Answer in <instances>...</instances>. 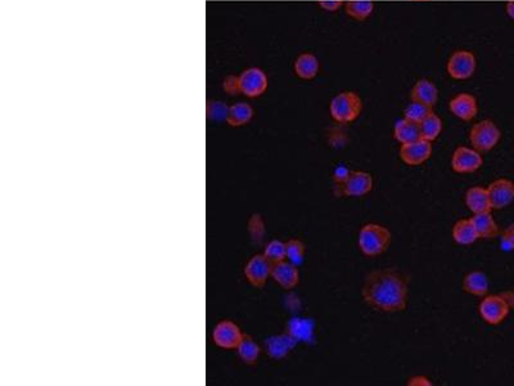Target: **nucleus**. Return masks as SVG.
<instances>
[{"label": "nucleus", "instance_id": "32", "mask_svg": "<svg viewBox=\"0 0 514 386\" xmlns=\"http://www.w3.org/2000/svg\"><path fill=\"white\" fill-rule=\"evenodd\" d=\"M207 112H208V118H211V120L220 121V120H224V118L226 120L229 109L223 102H211V104H208Z\"/></svg>", "mask_w": 514, "mask_h": 386}, {"label": "nucleus", "instance_id": "6", "mask_svg": "<svg viewBox=\"0 0 514 386\" xmlns=\"http://www.w3.org/2000/svg\"><path fill=\"white\" fill-rule=\"evenodd\" d=\"M510 309V305L501 294L484 297L479 307L481 318L491 326L503 324L509 316Z\"/></svg>", "mask_w": 514, "mask_h": 386}, {"label": "nucleus", "instance_id": "14", "mask_svg": "<svg viewBox=\"0 0 514 386\" xmlns=\"http://www.w3.org/2000/svg\"><path fill=\"white\" fill-rule=\"evenodd\" d=\"M449 110L462 121H472L479 114L477 98L471 93H459L449 102Z\"/></svg>", "mask_w": 514, "mask_h": 386}, {"label": "nucleus", "instance_id": "34", "mask_svg": "<svg viewBox=\"0 0 514 386\" xmlns=\"http://www.w3.org/2000/svg\"><path fill=\"white\" fill-rule=\"evenodd\" d=\"M342 0H320L318 3V6L322 8L323 11L329 12V13H335L337 11H340V8L343 7Z\"/></svg>", "mask_w": 514, "mask_h": 386}, {"label": "nucleus", "instance_id": "33", "mask_svg": "<svg viewBox=\"0 0 514 386\" xmlns=\"http://www.w3.org/2000/svg\"><path fill=\"white\" fill-rule=\"evenodd\" d=\"M501 248L503 251H514V223L505 228V231L501 233Z\"/></svg>", "mask_w": 514, "mask_h": 386}, {"label": "nucleus", "instance_id": "16", "mask_svg": "<svg viewBox=\"0 0 514 386\" xmlns=\"http://www.w3.org/2000/svg\"><path fill=\"white\" fill-rule=\"evenodd\" d=\"M410 98L413 102H419L433 109L439 101V89L430 79H419L411 88Z\"/></svg>", "mask_w": 514, "mask_h": 386}, {"label": "nucleus", "instance_id": "3", "mask_svg": "<svg viewBox=\"0 0 514 386\" xmlns=\"http://www.w3.org/2000/svg\"><path fill=\"white\" fill-rule=\"evenodd\" d=\"M363 99L352 90H345L332 98L329 114L340 124H350L359 118L363 112Z\"/></svg>", "mask_w": 514, "mask_h": 386}, {"label": "nucleus", "instance_id": "7", "mask_svg": "<svg viewBox=\"0 0 514 386\" xmlns=\"http://www.w3.org/2000/svg\"><path fill=\"white\" fill-rule=\"evenodd\" d=\"M484 165V158L481 152L473 147L460 145L452 152V169L458 174H472L480 170Z\"/></svg>", "mask_w": 514, "mask_h": 386}, {"label": "nucleus", "instance_id": "27", "mask_svg": "<svg viewBox=\"0 0 514 386\" xmlns=\"http://www.w3.org/2000/svg\"><path fill=\"white\" fill-rule=\"evenodd\" d=\"M252 116H254L252 107L250 104L240 102V104H233L232 107H229L226 121L230 126H242V125L250 123Z\"/></svg>", "mask_w": 514, "mask_h": 386}, {"label": "nucleus", "instance_id": "20", "mask_svg": "<svg viewBox=\"0 0 514 386\" xmlns=\"http://www.w3.org/2000/svg\"><path fill=\"white\" fill-rule=\"evenodd\" d=\"M320 71V61L313 53H302L296 58L295 72L302 80L315 79Z\"/></svg>", "mask_w": 514, "mask_h": 386}, {"label": "nucleus", "instance_id": "22", "mask_svg": "<svg viewBox=\"0 0 514 386\" xmlns=\"http://www.w3.org/2000/svg\"><path fill=\"white\" fill-rule=\"evenodd\" d=\"M393 137L398 140L400 145L411 143L414 140H418L420 137L419 125L411 123L408 118H400L393 126Z\"/></svg>", "mask_w": 514, "mask_h": 386}, {"label": "nucleus", "instance_id": "9", "mask_svg": "<svg viewBox=\"0 0 514 386\" xmlns=\"http://www.w3.org/2000/svg\"><path fill=\"white\" fill-rule=\"evenodd\" d=\"M267 76L265 72L257 67L246 70L238 77V89L245 96H259L267 90Z\"/></svg>", "mask_w": 514, "mask_h": 386}, {"label": "nucleus", "instance_id": "1", "mask_svg": "<svg viewBox=\"0 0 514 386\" xmlns=\"http://www.w3.org/2000/svg\"><path fill=\"white\" fill-rule=\"evenodd\" d=\"M364 303L374 311L398 313L409 302V280L396 269H376L365 277L362 287Z\"/></svg>", "mask_w": 514, "mask_h": 386}, {"label": "nucleus", "instance_id": "26", "mask_svg": "<svg viewBox=\"0 0 514 386\" xmlns=\"http://www.w3.org/2000/svg\"><path fill=\"white\" fill-rule=\"evenodd\" d=\"M314 326L313 322L306 318H294L288 324V333L295 338L296 341H308L313 338Z\"/></svg>", "mask_w": 514, "mask_h": 386}, {"label": "nucleus", "instance_id": "11", "mask_svg": "<svg viewBox=\"0 0 514 386\" xmlns=\"http://www.w3.org/2000/svg\"><path fill=\"white\" fill-rule=\"evenodd\" d=\"M493 210H501L514 202V182L507 178L493 180L487 186Z\"/></svg>", "mask_w": 514, "mask_h": 386}, {"label": "nucleus", "instance_id": "31", "mask_svg": "<svg viewBox=\"0 0 514 386\" xmlns=\"http://www.w3.org/2000/svg\"><path fill=\"white\" fill-rule=\"evenodd\" d=\"M286 245H287L288 262H291L295 265L302 264L303 259H305V254H306L305 243L300 241V240H297V238H292V240L286 242Z\"/></svg>", "mask_w": 514, "mask_h": 386}, {"label": "nucleus", "instance_id": "5", "mask_svg": "<svg viewBox=\"0 0 514 386\" xmlns=\"http://www.w3.org/2000/svg\"><path fill=\"white\" fill-rule=\"evenodd\" d=\"M477 69L476 55L471 50L458 49L452 53L446 65L447 74L455 80L471 79Z\"/></svg>", "mask_w": 514, "mask_h": 386}, {"label": "nucleus", "instance_id": "38", "mask_svg": "<svg viewBox=\"0 0 514 386\" xmlns=\"http://www.w3.org/2000/svg\"><path fill=\"white\" fill-rule=\"evenodd\" d=\"M505 11H507L508 16L514 20V0L508 1L507 6H505Z\"/></svg>", "mask_w": 514, "mask_h": 386}, {"label": "nucleus", "instance_id": "21", "mask_svg": "<svg viewBox=\"0 0 514 386\" xmlns=\"http://www.w3.org/2000/svg\"><path fill=\"white\" fill-rule=\"evenodd\" d=\"M452 240L462 246L473 245L479 238L476 228L473 226L472 219H459L452 229Z\"/></svg>", "mask_w": 514, "mask_h": 386}, {"label": "nucleus", "instance_id": "10", "mask_svg": "<svg viewBox=\"0 0 514 386\" xmlns=\"http://www.w3.org/2000/svg\"><path fill=\"white\" fill-rule=\"evenodd\" d=\"M374 186L373 175L363 170H354L350 172L349 178L343 183L341 193L346 197H363L371 192Z\"/></svg>", "mask_w": 514, "mask_h": 386}, {"label": "nucleus", "instance_id": "29", "mask_svg": "<svg viewBox=\"0 0 514 386\" xmlns=\"http://www.w3.org/2000/svg\"><path fill=\"white\" fill-rule=\"evenodd\" d=\"M264 255L272 264L287 260V245L286 242L273 240L269 242L264 251Z\"/></svg>", "mask_w": 514, "mask_h": 386}, {"label": "nucleus", "instance_id": "19", "mask_svg": "<svg viewBox=\"0 0 514 386\" xmlns=\"http://www.w3.org/2000/svg\"><path fill=\"white\" fill-rule=\"evenodd\" d=\"M472 223L476 232L479 235L480 240H493L495 237L499 236V226L496 221L493 219L491 211L486 213H481V214H473Z\"/></svg>", "mask_w": 514, "mask_h": 386}, {"label": "nucleus", "instance_id": "28", "mask_svg": "<svg viewBox=\"0 0 514 386\" xmlns=\"http://www.w3.org/2000/svg\"><path fill=\"white\" fill-rule=\"evenodd\" d=\"M237 351L240 354V358L246 365H255L257 362L259 357H260V346L257 345L254 338H251V336H247V335H245L242 338Z\"/></svg>", "mask_w": 514, "mask_h": 386}, {"label": "nucleus", "instance_id": "30", "mask_svg": "<svg viewBox=\"0 0 514 386\" xmlns=\"http://www.w3.org/2000/svg\"><path fill=\"white\" fill-rule=\"evenodd\" d=\"M431 112H433V109L431 107L411 101V104H408V107L405 109L404 118H408L411 123L419 125Z\"/></svg>", "mask_w": 514, "mask_h": 386}, {"label": "nucleus", "instance_id": "15", "mask_svg": "<svg viewBox=\"0 0 514 386\" xmlns=\"http://www.w3.org/2000/svg\"><path fill=\"white\" fill-rule=\"evenodd\" d=\"M272 278L281 289L292 290L300 282V270L291 262L275 263L272 268Z\"/></svg>", "mask_w": 514, "mask_h": 386}, {"label": "nucleus", "instance_id": "36", "mask_svg": "<svg viewBox=\"0 0 514 386\" xmlns=\"http://www.w3.org/2000/svg\"><path fill=\"white\" fill-rule=\"evenodd\" d=\"M406 385L432 386L433 385V382H432L431 379H428V377H427V376H425V375H415V376H413V377H410V379L408 380Z\"/></svg>", "mask_w": 514, "mask_h": 386}, {"label": "nucleus", "instance_id": "18", "mask_svg": "<svg viewBox=\"0 0 514 386\" xmlns=\"http://www.w3.org/2000/svg\"><path fill=\"white\" fill-rule=\"evenodd\" d=\"M462 287H463V291L469 295L484 297L488 294L490 281H488L486 273H484L481 270H473L464 276Z\"/></svg>", "mask_w": 514, "mask_h": 386}, {"label": "nucleus", "instance_id": "24", "mask_svg": "<svg viewBox=\"0 0 514 386\" xmlns=\"http://www.w3.org/2000/svg\"><path fill=\"white\" fill-rule=\"evenodd\" d=\"M343 7L350 18L357 21H365L373 14L374 3L370 0H349L343 4Z\"/></svg>", "mask_w": 514, "mask_h": 386}, {"label": "nucleus", "instance_id": "8", "mask_svg": "<svg viewBox=\"0 0 514 386\" xmlns=\"http://www.w3.org/2000/svg\"><path fill=\"white\" fill-rule=\"evenodd\" d=\"M432 152H433L432 142L420 138L411 143L401 145L398 155L401 161L406 165L419 166L431 159Z\"/></svg>", "mask_w": 514, "mask_h": 386}, {"label": "nucleus", "instance_id": "4", "mask_svg": "<svg viewBox=\"0 0 514 386\" xmlns=\"http://www.w3.org/2000/svg\"><path fill=\"white\" fill-rule=\"evenodd\" d=\"M501 129L490 118L476 123L469 131V142L473 148L481 153L493 150L501 142Z\"/></svg>", "mask_w": 514, "mask_h": 386}, {"label": "nucleus", "instance_id": "17", "mask_svg": "<svg viewBox=\"0 0 514 386\" xmlns=\"http://www.w3.org/2000/svg\"><path fill=\"white\" fill-rule=\"evenodd\" d=\"M466 205L472 214H481L491 211V202L490 196L487 192V187L474 186L471 187L466 193Z\"/></svg>", "mask_w": 514, "mask_h": 386}, {"label": "nucleus", "instance_id": "35", "mask_svg": "<svg viewBox=\"0 0 514 386\" xmlns=\"http://www.w3.org/2000/svg\"><path fill=\"white\" fill-rule=\"evenodd\" d=\"M350 172H350L349 169L345 167V166L337 167L336 172L333 174V180H335L337 187L342 186L343 183L349 178Z\"/></svg>", "mask_w": 514, "mask_h": 386}, {"label": "nucleus", "instance_id": "13", "mask_svg": "<svg viewBox=\"0 0 514 386\" xmlns=\"http://www.w3.org/2000/svg\"><path fill=\"white\" fill-rule=\"evenodd\" d=\"M243 336L240 327L232 321H221L213 332V343L223 349H237Z\"/></svg>", "mask_w": 514, "mask_h": 386}, {"label": "nucleus", "instance_id": "2", "mask_svg": "<svg viewBox=\"0 0 514 386\" xmlns=\"http://www.w3.org/2000/svg\"><path fill=\"white\" fill-rule=\"evenodd\" d=\"M392 242L390 229L378 223H367L359 231L357 245L364 255L374 258L382 255Z\"/></svg>", "mask_w": 514, "mask_h": 386}, {"label": "nucleus", "instance_id": "37", "mask_svg": "<svg viewBox=\"0 0 514 386\" xmlns=\"http://www.w3.org/2000/svg\"><path fill=\"white\" fill-rule=\"evenodd\" d=\"M225 89L234 94L235 92H240L238 89V79L237 77H229L228 82H225Z\"/></svg>", "mask_w": 514, "mask_h": 386}, {"label": "nucleus", "instance_id": "23", "mask_svg": "<svg viewBox=\"0 0 514 386\" xmlns=\"http://www.w3.org/2000/svg\"><path fill=\"white\" fill-rule=\"evenodd\" d=\"M296 343L297 341L289 333L288 335H281V336L270 338L267 341V354L272 358H283L295 346Z\"/></svg>", "mask_w": 514, "mask_h": 386}, {"label": "nucleus", "instance_id": "25", "mask_svg": "<svg viewBox=\"0 0 514 386\" xmlns=\"http://www.w3.org/2000/svg\"><path fill=\"white\" fill-rule=\"evenodd\" d=\"M444 129L442 120L439 115H436L435 112H431L427 118L419 124V131H420V137L428 140V142H435L439 138L441 131Z\"/></svg>", "mask_w": 514, "mask_h": 386}, {"label": "nucleus", "instance_id": "12", "mask_svg": "<svg viewBox=\"0 0 514 386\" xmlns=\"http://www.w3.org/2000/svg\"><path fill=\"white\" fill-rule=\"evenodd\" d=\"M272 268L273 264L267 260L264 254L252 256L245 268L247 281L257 289L264 287L267 280L272 277Z\"/></svg>", "mask_w": 514, "mask_h": 386}]
</instances>
